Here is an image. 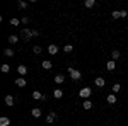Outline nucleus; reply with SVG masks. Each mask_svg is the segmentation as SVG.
<instances>
[{"mask_svg":"<svg viewBox=\"0 0 128 126\" xmlns=\"http://www.w3.org/2000/svg\"><path fill=\"white\" fill-rule=\"evenodd\" d=\"M94 84H96V87H104V85H106V80H104L102 77H98L96 80H94Z\"/></svg>","mask_w":128,"mask_h":126,"instance_id":"obj_9","label":"nucleus"},{"mask_svg":"<svg viewBox=\"0 0 128 126\" xmlns=\"http://www.w3.org/2000/svg\"><path fill=\"white\" fill-rule=\"evenodd\" d=\"M106 70H109V72H113V70H116V61H113V60H109L108 63H106Z\"/></svg>","mask_w":128,"mask_h":126,"instance_id":"obj_10","label":"nucleus"},{"mask_svg":"<svg viewBox=\"0 0 128 126\" xmlns=\"http://www.w3.org/2000/svg\"><path fill=\"white\" fill-rule=\"evenodd\" d=\"M53 97H55V99H62V97H63V90H62V89H55V90H53Z\"/></svg>","mask_w":128,"mask_h":126,"instance_id":"obj_16","label":"nucleus"},{"mask_svg":"<svg viewBox=\"0 0 128 126\" xmlns=\"http://www.w3.org/2000/svg\"><path fill=\"white\" fill-rule=\"evenodd\" d=\"M120 58H121V53H120L118 49H113V51H111V60H113V61H118Z\"/></svg>","mask_w":128,"mask_h":126,"instance_id":"obj_7","label":"nucleus"},{"mask_svg":"<svg viewBox=\"0 0 128 126\" xmlns=\"http://www.w3.org/2000/svg\"><path fill=\"white\" fill-rule=\"evenodd\" d=\"M41 114H43V111H41L40 107H32L31 109V116L32 118H41Z\"/></svg>","mask_w":128,"mask_h":126,"instance_id":"obj_6","label":"nucleus"},{"mask_svg":"<svg viewBox=\"0 0 128 126\" xmlns=\"http://www.w3.org/2000/svg\"><path fill=\"white\" fill-rule=\"evenodd\" d=\"M0 70H2L4 73H9V72H10V67H9V65H7V63H4V65L0 67Z\"/></svg>","mask_w":128,"mask_h":126,"instance_id":"obj_26","label":"nucleus"},{"mask_svg":"<svg viewBox=\"0 0 128 126\" xmlns=\"http://www.w3.org/2000/svg\"><path fill=\"white\" fill-rule=\"evenodd\" d=\"M28 5H29V3H28V2H24V0H19V2H17V7H19L20 10H22V9H28Z\"/></svg>","mask_w":128,"mask_h":126,"instance_id":"obj_21","label":"nucleus"},{"mask_svg":"<svg viewBox=\"0 0 128 126\" xmlns=\"http://www.w3.org/2000/svg\"><path fill=\"white\" fill-rule=\"evenodd\" d=\"M55 119H56V113H55V111H51L48 116H46V123H53Z\"/></svg>","mask_w":128,"mask_h":126,"instance_id":"obj_14","label":"nucleus"},{"mask_svg":"<svg viewBox=\"0 0 128 126\" xmlns=\"http://www.w3.org/2000/svg\"><path fill=\"white\" fill-rule=\"evenodd\" d=\"M17 72H19L20 77H26V73H28V67H26V65H19V67H17Z\"/></svg>","mask_w":128,"mask_h":126,"instance_id":"obj_8","label":"nucleus"},{"mask_svg":"<svg viewBox=\"0 0 128 126\" xmlns=\"http://www.w3.org/2000/svg\"><path fill=\"white\" fill-rule=\"evenodd\" d=\"M32 51H34L36 55H40V53H41V51H43V49H41V46H38V44H36V46L32 48Z\"/></svg>","mask_w":128,"mask_h":126,"instance_id":"obj_29","label":"nucleus"},{"mask_svg":"<svg viewBox=\"0 0 128 126\" xmlns=\"http://www.w3.org/2000/svg\"><path fill=\"white\" fill-rule=\"evenodd\" d=\"M5 104H7V106H14V104H16V97L14 96H5Z\"/></svg>","mask_w":128,"mask_h":126,"instance_id":"obj_11","label":"nucleus"},{"mask_svg":"<svg viewBox=\"0 0 128 126\" xmlns=\"http://www.w3.org/2000/svg\"><path fill=\"white\" fill-rule=\"evenodd\" d=\"M31 97H32V99H34V101H44V99H46V97L43 96V94H41L40 90H34V92H32V94H31Z\"/></svg>","mask_w":128,"mask_h":126,"instance_id":"obj_5","label":"nucleus"},{"mask_svg":"<svg viewBox=\"0 0 128 126\" xmlns=\"http://www.w3.org/2000/svg\"><path fill=\"white\" fill-rule=\"evenodd\" d=\"M48 53L50 55H56V53H58V46H56V44H50L48 46Z\"/></svg>","mask_w":128,"mask_h":126,"instance_id":"obj_12","label":"nucleus"},{"mask_svg":"<svg viewBox=\"0 0 128 126\" xmlns=\"http://www.w3.org/2000/svg\"><path fill=\"white\" fill-rule=\"evenodd\" d=\"M10 125V119L7 116H2L0 118V126H9Z\"/></svg>","mask_w":128,"mask_h":126,"instance_id":"obj_18","label":"nucleus"},{"mask_svg":"<svg viewBox=\"0 0 128 126\" xmlns=\"http://www.w3.org/2000/svg\"><path fill=\"white\" fill-rule=\"evenodd\" d=\"M106 101H108V104H116V94H109V96H106Z\"/></svg>","mask_w":128,"mask_h":126,"instance_id":"obj_13","label":"nucleus"},{"mask_svg":"<svg viewBox=\"0 0 128 126\" xmlns=\"http://www.w3.org/2000/svg\"><path fill=\"white\" fill-rule=\"evenodd\" d=\"M20 36L24 38V41H29L31 38L40 36V31H38V29H29V27H22V31H20Z\"/></svg>","mask_w":128,"mask_h":126,"instance_id":"obj_1","label":"nucleus"},{"mask_svg":"<svg viewBox=\"0 0 128 126\" xmlns=\"http://www.w3.org/2000/svg\"><path fill=\"white\" fill-rule=\"evenodd\" d=\"M82 107H84V109H92V101H89V99L84 101V106Z\"/></svg>","mask_w":128,"mask_h":126,"instance_id":"obj_24","label":"nucleus"},{"mask_svg":"<svg viewBox=\"0 0 128 126\" xmlns=\"http://www.w3.org/2000/svg\"><path fill=\"white\" fill-rule=\"evenodd\" d=\"M84 5H86L87 9H92V7L96 5V0H86V2H84Z\"/></svg>","mask_w":128,"mask_h":126,"instance_id":"obj_20","label":"nucleus"},{"mask_svg":"<svg viewBox=\"0 0 128 126\" xmlns=\"http://www.w3.org/2000/svg\"><path fill=\"white\" fill-rule=\"evenodd\" d=\"M10 24L16 27V26H19V24H20V19H17V17H12V19H10Z\"/></svg>","mask_w":128,"mask_h":126,"instance_id":"obj_25","label":"nucleus"},{"mask_svg":"<svg viewBox=\"0 0 128 126\" xmlns=\"http://www.w3.org/2000/svg\"><path fill=\"white\" fill-rule=\"evenodd\" d=\"M20 24H24V26H26V24H29V17H26V15H24V17L20 19Z\"/></svg>","mask_w":128,"mask_h":126,"instance_id":"obj_30","label":"nucleus"},{"mask_svg":"<svg viewBox=\"0 0 128 126\" xmlns=\"http://www.w3.org/2000/svg\"><path fill=\"white\" fill-rule=\"evenodd\" d=\"M16 85H17V87H26V85H28V80H26V77H19V78H16Z\"/></svg>","mask_w":128,"mask_h":126,"instance_id":"obj_4","label":"nucleus"},{"mask_svg":"<svg viewBox=\"0 0 128 126\" xmlns=\"http://www.w3.org/2000/svg\"><path fill=\"white\" fill-rule=\"evenodd\" d=\"M65 82V75H62V73H58V75H55V84H63Z\"/></svg>","mask_w":128,"mask_h":126,"instance_id":"obj_17","label":"nucleus"},{"mask_svg":"<svg viewBox=\"0 0 128 126\" xmlns=\"http://www.w3.org/2000/svg\"><path fill=\"white\" fill-rule=\"evenodd\" d=\"M63 51H65V53H72V51H74V46H72V44H65V46H63Z\"/></svg>","mask_w":128,"mask_h":126,"instance_id":"obj_27","label":"nucleus"},{"mask_svg":"<svg viewBox=\"0 0 128 126\" xmlns=\"http://www.w3.org/2000/svg\"><path fill=\"white\" fill-rule=\"evenodd\" d=\"M90 96H92V89H90V87H82V89H80L79 97H82V99H86V101H87Z\"/></svg>","mask_w":128,"mask_h":126,"instance_id":"obj_3","label":"nucleus"},{"mask_svg":"<svg viewBox=\"0 0 128 126\" xmlns=\"http://www.w3.org/2000/svg\"><path fill=\"white\" fill-rule=\"evenodd\" d=\"M4 55H5V56H7V58H12V56H14V55H16V53H14V49L7 48V49H5V51H4Z\"/></svg>","mask_w":128,"mask_h":126,"instance_id":"obj_22","label":"nucleus"},{"mask_svg":"<svg viewBox=\"0 0 128 126\" xmlns=\"http://www.w3.org/2000/svg\"><path fill=\"white\" fill-rule=\"evenodd\" d=\"M9 43L10 44H17V43H19V36H16V34L9 36Z\"/></svg>","mask_w":128,"mask_h":126,"instance_id":"obj_19","label":"nucleus"},{"mask_svg":"<svg viewBox=\"0 0 128 126\" xmlns=\"http://www.w3.org/2000/svg\"><path fill=\"white\" fill-rule=\"evenodd\" d=\"M41 67L44 68V70H51V68H53V65H51V61H50V60H43Z\"/></svg>","mask_w":128,"mask_h":126,"instance_id":"obj_15","label":"nucleus"},{"mask_svg":"<svg viewBox=\"0 0 128 126\" xmlns=\"http://www.w3.org/2000/svg\"><path fill=\"white\" fill-rule=\"evenodd\" d=\"M120 90H121V85H120V84H113V94H116Z\"/></svg>","mask_w":128,"mask_h":126,"instance_id":"obj_28","label":"nucleus"},{"mask_svg":"<svg viewBox=\"0 0 128 126\" xmlns=\"http://www.w3.org/2000/svg\"><path fill=\"white\" fill-rule=\"evenodd\" d=\"M111 17H113V19H120V17H121V10H113V12H111Z\"/></svg>","mask_w":128,"mask_h":126,"instance_id":"obj_23","label":"nucleus"},{"mask_svg":"<svg viewBox=\"0 0 128 126\" xmlns=\"http://www.w3.org/2000/svg\"><path fill=\"white\" fill-rule=\"evenodd\" d=\"M67 70H68L70 78H72L74 82H77V80H80V78H82V73H80V70H77V68H72V67H68Z\"/></svg>","mask_w":128,"mask_h":126,"instance_id":"obj_2","label":"nucleus"}]
</instances>
